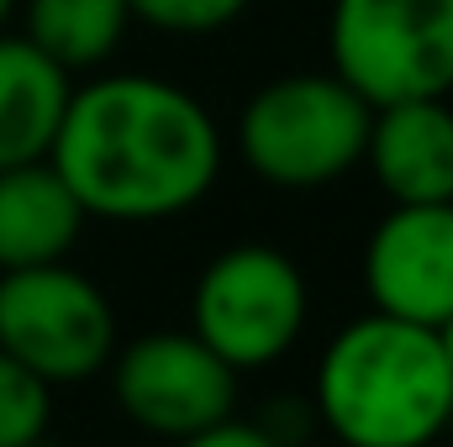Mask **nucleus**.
<instances>
[{"instance_id":"5","label":"nucleus","mask_w":453,"mask_h":447,"mask_svg":"<svg viewBox=\"0 0 453 447\" xmlns=\"http://www.w3.org/2000/svg\"><path fill=\"white\" fill-rule=\"evenodd\" d=\"M0 347L48 390L96 379L116 352V311L106 290L58 263L0 269Z\"/></svg>"},{"instance_id":"15","label":"nucleus","mask_w":453,"mask_h":447,"mask_svg":"<svg viewBox=\"0 0 453 447\" xmlns=\"http://www.w3.org/2000/svg\"><path fill=\"white\" fill-rule=\"evenodd\" d=\"M258 427L280 447H301L317 432V411H311V400H269L264 416H258Z\"/></svg>"},{"instance_id":"1","label":"nucleus","mask_w":453,"mask_h":447,"mask_svg":"<svg viewBox=\"0 0 453 447\" xmlns=\"http://www.w3.org/2000/svg\"><path fill=\"white\" fill-rule=\"evenodd\" d=\"M48 163L64 174L85 216L169 222L196 211L222 174V132L211 111L153 74H106L69 95Z\"/></svg>"},{"instance_id":"6","label":"nucleus","mask_w":453,"mask_h":447,"mask_svg":"<svg viewBox=\"0 0 453 447\" xmlns=\"http://www.w3.org/2000/svg\"><path fill=\"white\" fill-rule=\"evenodd\" d=\"M333 74L369 106L453 90V0H333Z\"/></svg>"},{"instance_id":"10","label":"nucleus","mask_w":453,"mask_h":447,"mask_svg":"<svg viewBox=\"0 0 453 447\" xmlns=\"http://www.w3.org/2000/svg\"><path fill=\"white\" fill-rule=\"evenodd\" d=\"M85 222H90L85 206L48 158L0 169V269L69 258Z\"/></svg>"},{"instance_id":"17","label":"nucleus","mask_w":453,"mask_h":447,"mask_svg":"<svg viewBox=\"0 0 453 447\" xmlns=\"http://www.w3.org/2000/svg\"><path fill=\"white\" fill-rule=\"evenodd\" d=\"M438 342H443V358H449V374H453V316L438 327Z\"/></svg>"},{"instance_id":"11","label":"nucleus","mask_w":453,"mask_h":447,"mask_svg":"<svg viewBox=\"0 0 453 447\" xmlns=\"http://www.w3.org/2000/svg\"><path fill=\"white\" fill-rule=\"evenodd\" d=\"M69 95H74L69 69L37 53L27 37L0 32V169L37 163L53 153Z\"/></svg>"},{"instance_id":"2","label":"nucleus","mask_w":453,"mask_h":447,"mask_svg":"<svg viewBox=\"0 0 453 447\" xmlns=\"http://www.w3.org/2000/svg\"><path fill=\"white\" fill-rule=\"evenodd\" d=\"M311 411L342 447H433L453 427V374L438 332L385 311L338 327L317 363Z\"/></svg>"},{"instance_id":"4","label":"nucleus","mask_w":453,"mask_h":447,"mask_svg":"<svg viewBox=\"0 0 453 447\" xmlns=\"http://www.w3.org/2000/svg\"><path fill=\"white\" fill-rule=\"evenodd\" d=\"M311 316V290L301 263L274 242L222 247L190 295V332L237 374L280 363Z\"/></svg>"},{"instance_id":"13","label":"nucleus","mask_w":453,"mask_h":447,"mask_svg":"<svg viewBox=\"0 0 453 447\" xmlns=\"http://www.w3.org/2000/svg\"><path fill=\"white\" fill-rule=\"evenodd\" d=\"M53 390L0 347V447H27L48 437Z\"/></svg>"},{"instance_id":"19","label":"nucleus","mask_w":453,"mask_h":447,"mask_svg":"<svg viewBox=\"0 0 453 447\" xmlns=\"http://www.w3.org/2000/svg\"><path fill=\"white\" fill-rule=\"evenodd\" d=\"M27 447H53V443H48V437H37V443H27Z\"/></svg>"},{"instance_id":"8","label":"nucleus","mask_w":453,"mask_h":447,"mask_svg":"<svg viewBox=\"0 0 453 447\" xmlns=\"http://www.w3.org/2000/svg\"><path fill=\"white\" fill-rule=\"evenodd\" d=\"M369 306L417 327H443L453 316V201L390 206L364 242Z\"/></svg>"},{"instance_id":"16","label":"nucleus","mask_w":453,"mask_h":447,"mask_svg":"<svg viewBox=\"0 0 453 447\" xmlns=\"http://www.w3.org/2000/svg\"><path fill=\"white\" fill-rule=\"evenodd\" d=\"M174 447H280L258 421H237V416H226L217 427H206V432H196V437H185V443Z\"/></svg>"},{"instance_id":"9","label":"nucleus","mask_w":453,"mask_h":447,"mask_svg":"<svg viewBox=\"0 0 453 447\" xmlns=\"http://www.w3.org/2000/svg\"><path fill=\"white\" fill-rule=\"evenodd\" d=\"M364 163L390 206L453 201V106L449 95L390 101L369 111Z\"/></svg>"},{"instance_id":"12","label":"nucleus","mask_w":453,"mask_h":447,"mask_svg":"<svg viewBox=\"0 0 453 447\" xmlns=\"http://www.w3.org/2000/svg\"><path fill=\"white\" fill-rule=\"evenodd\" d=\"M27 21V42L37 53H48L58 69L80 74V69H96L106 64L127 27H132V5L127 0H27L21 11Z\"/></svg>"},{"instance_id":"14","label":"nucleus","mask_w":453,"mask_h":447,"mask_svg":"<svg viewBox=\"0 0 453 447\" xmlns=\"http://www.w3.org/2000/svg\"><path fill=\"white\" fill-rule=\"evenodd\" d=\"M127 5H132V21L169 37H211L248 11V0H127Z\"/></svg>"},{"instance_id":"7","label":"nucleus","mask_w":453,"mask_h":447,"mask_svg":"<svg viewBox=\"0 0 453 447\" xmlns=\"http://www.w3.org/2000/svg\"><path fill=\"white\" fill-rule=\"evenodd\" d=\"M116 411L164 443H185L237 411V368L196 332H148L111 352Z\"/></svg>"},{"instance_id":"18","label":"nucleus","mask_w":453,"mask_h":447,"mask_svg":"<svg viewBox=\"0 0 453 447\" xmlns=\"http://www.w3.org/2000/svg\"><path fill=\"white\" fill-rule=\"evenodd\" d=\"M11 11H16V0H0V32H5V21H11Z\"/></svg>"},{"instance_id":"3","label":"nucleus","mask_w":453,"mask_h":447,"mask_svg":"<svg viewBox=\"0 0 453 447\" xmlns=\"http://www.w3.org/2000/svg\"><path fill=\"white\" fill-rule=\"evenodd\" d=\"M369 101L338 74H285L253 90L237 116L242 163L274 190H322L364 163Z\"/></svg>"}]
</instances>
